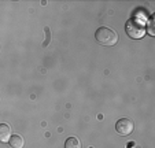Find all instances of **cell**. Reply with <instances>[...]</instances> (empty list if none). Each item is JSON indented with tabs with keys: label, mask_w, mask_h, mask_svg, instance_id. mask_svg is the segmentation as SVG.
Instances as JSON below:
<instances>
[{
	"label": "cell",
	"mask_w": 155,
	"mask_h": 148,
	"mask_svg": "<svg viewBox=\"0 0 155 148\" xmlns=\"http://www.w3.org/2000/svg\"><path fill=\"white\" fill-rule=\"evenodd\" d=\"M95 38L99 44L104 47H113L117 44L118 41V35L115 30H113L111 28L107 26H100L95 33Z\"/></svg>",
	"instance_id": "6da1fadb"
},
{
	"label": "cell",
	"mask_w": 155,
	"mask_h": 148,
	"mask_svg": "<svg viewBox=\"0 0 155 148\" xmlns=\"http://www.w3.org/2000/svg\"><path fill=\"white\" fill-rule=\"evenodd\" d=\"M125 32L126 35L129 36L130 38L133 40H139V38H143L144 35H146V26H144V23L140 22L139 19H129L125 25Z\"/></svg>",
	"instance_id": "7a4b0ae2"
},
{
	"label": "cell",
	"mask_w": 155,
	"mask_h": 148,
	"mask_svg": "<svg viewBox=\"0 0 155 148\" xmlns=\"http://www.w3.org/2000/svg\"><path fill=\"white\" fill-rule=\"evenodd\" d=\"M11 136H12L11 128L7 123H0V143H8Z\"/></svg>",
	"instance_id": "277c9868"
},
{
	"label": "cell",
	"mask_w": 155,
	"mask_h": 148,
	"mask_svg": "<svg viewBox=\"0 0 155 148\" xmlns=\"http://www.w3.org/2000/svg\"><path fill=\"white\" fill-rule=\"evenodd\" d=\"M8 144L11 148H24L25 140H24V137H21L19 134H12L8 140Z\"/></svg>",
	"instance_id": "5b68a950"
},
{
	"label": "cell",
	"mask_w": 155,
	"mask_h": 148,
	"mask_svg": "<svg viewBox=\"0 0 155 148\" xmlns=\"http://www.w3.org/2000/svg\"><path fill=\"white\" fill-rule=\"evenodd\" d=\"M64 148H81V143L77 137H69L64 143Z\"/></svg>",
	"instance_id": "8992f818"
},
{
	"label": "cell",
	"mask_w": 155,
	"mask_h": 148,
	"mask_svg": "<svg viewBox=\"0 0 155 148\" xmlns=\"http://www.w3.org/2000/svg\"><path fill=\"white\" fill-rule=\"evenodd\" d=\"M133 129H135V123L129 118H121L115 123V130L121 136H129L133 132Z\"/></svg>",
	"instance_id": "3957f363"
}]
</instances>
